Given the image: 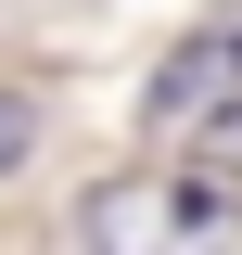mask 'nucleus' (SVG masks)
I'll list each match as a JSON object with an SVG mask.
<instances>
[{
	"label": "nucleus",
	"instance_id": "obj_1",
	"mask_svg": "<svg viewBox=\"0 0 242 255\" xmlns=\"http://www.w3.org/2000/svg\"><path fill=\"white\" fill-rule=\"evenodd\" d=\"M90 255H242V204L204 179H102L77 204Z\"/></svg>",
	"mask_w": 242,
	"mask_h": 255
},
{
	"label": "nucleus",
	"instance_id": "obj_4",
	"mask_svg": "<svg viewBox=\"0 0 242 255\" xmlns=\"http://www.w3.org/2000/svg\"><path fill=\"white\" fill-rule=\"evenodd\" d=\"M217 166L242 179V102H217Z\"/></svg>",
	"mask_w": 242,
	"mask_h": 255
},
{
	"label": "nucleus",
	"instance_id": "obj_3",
	"mask_svg": "<svg viewBox=\"0 0 242 255\" xmlns=\"http://www.w3.org/2000/svg\"><path fill=\"white\" fill-rule=\"evenodd\" d=\"M26 140H38V115H26L13 90H0V166H26Z\"/></svg>",
	"mask_w": 242,
	"mask_h": 255
},
{
	"label": "nucleus",
	"instance_id": "obj_2",
	"mask_svg": "<svg viewBox=\"0 0 242 255\" xmlns=\"http://www.w3.org/2000/svg\"><path fill=\"white\" fill-rule=\"evenodd\" d=\"M217 102H242V26H204V38L140 90V115H153V128H204Z\"/></svg>",
	"mask_w": 242,
	"mask_h": 255
}]
</instances>
